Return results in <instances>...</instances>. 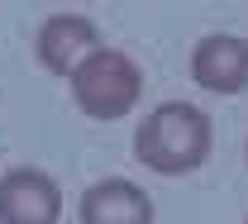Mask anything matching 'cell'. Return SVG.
<instances>
[{
  "instance_id": "cell-1",
  "label": "cell",
  "mask_w": 248,
  "mask_h": 224,
  "mask_svg": "<svg viewBox=\"0 0 248 224\" xmlns=\"http://www.w3.org/2000/svg\"><path fill=\"white\" fill-rule=\"evenodd\" d=\"M215 143L210 115L191 100H162L157 110L143 115V124L134 134V158L157 177H186L196 167H205Z\"/></svg>"
},
{
  "instance_id": "cell-2",
  "label": "cell",
  "mask_w": 248,
  "mask_h": 224,
  "mask_svg": "<svg viewBox=\"0 0 248 224\" xmlns=\"http://www.w3.org/2000/svg\"><path fill=\"white\" fill-rule=\"evenodd\" d=\"M67 86H72V100H77L81 115H91L100 124H115V119H124L143 100V72H139V62L129 53L100 43L91 58L77 62Z\"/></svg>"
},
{
  "instance_id": "cell-3",
  "label": "cell",
  "mask_w": 248,
  "mask_h": 224,
  "mask_svg": "<svg viewBox=\"0 0 248 224\" xmlns=\"http://www.w3.org/2000/svg\"><path fill=\"white\" fill-rule=\"evenodd\" d=\"M62 186L43 167H10L0 177V224H58Z\"/></svg>"
},
{
  "instance_id": "cell-4",
  "label": "cell",
  "mask_w": 248,
  "mask_h": 224,
  "mask_svg": "<svg viewBox=\"0 0 248 224\" xmlns=\"http://www.w3.org/2000/svg\"><path fill=\"white\" fill-rule=\"evenodd\" d=\"M191 81L210 96H244L248 91V38L205 33L191 48Z\"/></svg>"
},
{
  "instance_id": "cell-5",
  "label": "cell",
  "mask_w": 248,
  "mask_h": 224,
  "mask_svg": "<svg viewBox=\"0 0 248 224\" xmlns=\"http://www.w3.org/2000/svg\"><path fill=\"white\" fill-rule=\"evenodd\" d=\"M105 38H100V24L86 19V15H53V19H43L38 33H33V58L43 72H53V76H72L81 58H91L95 48H100Z\"/></svg>"
},
{
  "instance_id": "cell-6",
  "label": "cell",
  "mask_w": 248,
  "mask_h": 224,
  "mask_svg": "<svg viewBox=\"0 0 248 224\" xmlns=\"http://www.w3.org/2000/svg\"><path fill=\"white\" fill-rule=\"evenodd\" d=\"M81 224H153V195L129 177H105L81 191Z\"/></svg>"
},
{
  "instance_id": "cell-7",
  "label": "cell",
  "mask_w": 248,
  "mask_h": 224,
  "mask_svg": "<svg viewBox=\"0 0 248 224\" xmlns=\"http://www.w3.org/2000/svg\"><path fill=\"white\" fill-rule=\"evenodd\" d=\"M244 224H248V220H244Z\"/></svg>"
}]
</instances>
